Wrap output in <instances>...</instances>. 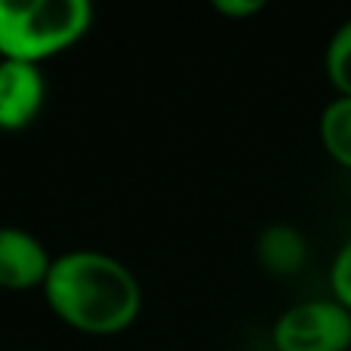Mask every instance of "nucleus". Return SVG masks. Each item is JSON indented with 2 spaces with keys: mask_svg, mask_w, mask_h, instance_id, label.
Listing matches in <instances>:
<instances>
[{
  "mask_svg": "<svg viewBox=\"0 0 351 351\" xmlns=\"http://www.w3.org/2000/svg\"><path fill=\"white\" fill-rule=\"evenodd\" d=\"M47 302L68 327L84 333H121L136 321L142 293L136 278L102 253H68L49 265L43 280Z\"/></svg>",
  "mask_w": 351,
  "mask_h": 351,
  "instance_id": "1",
  "label": "nucleus"
},
{
  "mask_svg": "<svg viewBox=\"0 0 351 351\" xmlns=\"http://www.w3.org/2000/svg\"><path fill=\"white\" fill-rule=\"evenodd\" d=\"M321 145L339 167L351 170V99L336 96L324 105L321 121H317Z\"/></svg>",
  "mask_w": 351,
  "mask_h": 351,
  "instance_id": "7",
  "label": "nucleus"
},
{
  "mask_svg": "<svg viewBox=\"0 0 351 351\" xmlns=\"http://www.w3.org/2000/svg\"><path fill=\"white\" fill-rule=\"evenodd\" d=\"M330 290H333L336 302L351 311V237L342 243V250L333 259V268H330Z\"/></svg>",
  "mask_w": 351,
  "mask_h": 351,
  "instance_id": "9",
  "label": "nucleus"
},
{
  "mask_svg": "<svg viewBox=\"0 0 351 351\" xmlns=\"http://www.w3.org/2000/svg\"><path fill=\"white\" fill-rule=\"evenodd\" d=\"M256 259L271 278H296L308 262V241L293 225L274 222L256 237Z\"/></svg>",
  "mask_w": 351,
  "mask_h": 351,
  "instance_id": "6",
  "label": "nucleus"
},
{
  "mask_svg": "<svg viewBox=\"0 0 351 351\" xmlns=\"http://www.w3.org/2000/svg\"><path fill=\"white\" fill-rule=\"evenodd\" d=\"M324 71L342 99H351V19L336 28L324 53Z\"/></svg>",
  "mask_w": 351,
  "mask_h": 351,
  "instance_id": "8",
  "label": "nucleus"
},
{
  "mask_svg": "<svg viewBox=\"0 0 351 351\" xmlns=\"http://www.w3.org/2000/svg\"><path fill=\"white\" fill-rule=\"evenodd\" d=\"M213 10L228 19H247V16H256V12L265 10V3H262V0H216Z\"/></svg>",
  "mask_w": 351,
  "mask_h": 351,
  "instance_id": "10",
  "label": "nucleus"
},
{
  "mask_svg": "<svg viewBox=\"0 0 351 351\" xmlns=\"http://www.w3.org/2000/svg\"><path fill=\"white\" fill-rule=\"evenodd\" d=\"M271 346L274 351H348L351 311L336 299H305L278 317Z\"/></svg>",
  "mask_w": 351,
  "mask_h": 351,
  "instance_id": "3",
  "label": "nucleus"
},
{
  "mask_svg": "<svg viewBox=\"0 0 351 351\" xmlns=\"http://www.w3.org/2000/svg\"><path fill=\"white\" fill-rule=\"evenodd\" d=\"M43 74L37 65L0 62V130H22L43 105Z\"/></svg>",
  "mask_w": 351,
  "mask_h": 351,
  "instance_id": "4",
  "label": "nucleus"
},
{
  "mask_svg": "<svg viewBox=\"0 0 351 351\" xmlns=\"http://www.w3.org/2000/svg\"><path fill=\"white\" fill-rule=\"evenodd\" d=\"M49 256L37 237L22 228H0V287L31 290L49 274Z\"/></svg>",
  "mask_w": 351,
  "mask_h": 351,
  "instance_id": "5",
  "label": "nucleus"
},
{
  "mask_svg": "<svg viewBox=\"0 0 351 351\" xmlns=\"http://www.w3.org/2000/svg\"><path fill=\"white\" fill-rule=\"evenodd\" d=\"M90 3L84 0H0V56L10 62L37 65L62 53L90 28Z\"/></svg>",
  "mask_w": 351,
  "mask_h": 351,
  "instance_id": "2",
  "label": "nucleus"
}]
</instances>
